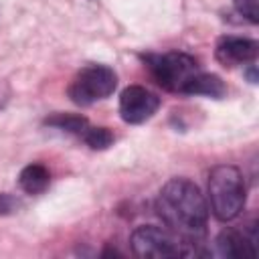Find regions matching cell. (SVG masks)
<instances>
[{
	"label": "cell",
	"mask_w": 259,
	"mask_h": 259,
	"mask_svg": "<svg viewBox=\"0 0 259 259\" xmlns=\"http://www.w3.org/2000/svg\"><path fill=\"white\" fill-rule=\"evenodd\" d=\"M156 212L182 243L196 245L206 235L208 204L200 188L188 178H172L162 186Z\"/></svg>",
	"instance_id": "cell-1"
},
{
	"label": "cell",
	"mask_w": 259,
	"mask_h": 259,
	"mask_svg": "<svg viewBox=\"0 0 259 259\" xmlns=\"http://www.w3.org/2000/svg\"><path fill=\"white\" fill-rule=\"evenodd\" d=\"M208 200L212 214L227 223L241 214L247 200V186L241 170L231 164L214 166L208 174Z\"/></svg>",
	"instance_id": "cell-2"
},
{
	"label": "cell",
	"mask_w": 259,
	"mask_h": 259,
	"mask_svg": "<svg viewBox=\"0 0 259 259\" xmlns=\"http://www.w3.org/2000/svg\"><path fill=\"white\" fill-rule=\"evenodd\" d=\"M142 61L146 63L148 71L158 81V85H162L168 91H178V93H182L186 83L200 71L194 57L186 53H178V51L148 53V55H142Z\"/></svg>",
	"instance_id": "cell-3"
},
{
	"label": "cell",
	"mask_w": 259,
	"mask_h": 259,
	"mask_svg": "<svg viewBox=\"0 0 259 259\" xmlns=\"http://www.w3.org/2000/svg\"><path fill=\"white\" fill-rule=\"evenodd\" d=\"M117 87V75L107 65H87L71 81L67 93L77 105H91L109 97Z\"/></svg>",
	"instance_id": "cell-4"
},
{
	"label": "cell",
	"mask_w": 259,
	"mask_h": 259,
	"mask_svg": "<svg viewBox=\"0 0 259 259\" xmlns=\"http://www.w3.org/2000/svg\"><path fill=\"white\" fill-rule=\"evenodd\" d=\"M130 245L134 255L144 259H168L188 255V243H182L174 233H170L168 229H160L156 225L138 227L130 237Z\"/></svg>",
	"instance_id": "cell-5"
},
{
	"label": "cell",
	"mask_w": 259,
	"mask_h": 259,
	"mask_svg": "<svg viewBox=\"0 0 259 259\" xmlns=\"http://www.w3.org/2000/svg\"><path fill=\"white\" fill-rule=\"evenodd\" d=\"M160 107V97L142 85H130L119 95V115L125 123L138 125L148 121Z\"/></svg>",
	"instance_id": "cell-6"
},
{
	"label": "cell",
	"mask_w": 259,
	"mask_h": 259,
	"mask_svg": "<svg viewBox=\"0 0 259 259\" xmlns=\"http://www.w3.org/2000/svg\"><path fill=\"white\" fill-rule=\"evenodd\" d=\"M259 55V45L253 38H243V36H223L217 42L214 57L219 63L225 67H235V65H247L253 63Z\"/></svg>",
	"instance_id": "cell-7"
},
{
	"label": "cell",
	"mask_w": 259,
	"mask_h": 259,
	"mask_svg": "<svg viewBox=\"0 0 259 259\" xmlns=\"http://www.w3.org/2000/svg\"><path fill=\"white\" fill-rule=\"evenodd\" d=\"M217 249L225 257H253L255 255V227L251 225L249 233L227 229L217 237Z\"/></svg>",
	"instance_id": "cell-8"
},
{
	"label": "cell",
	"mask_w": 259,
	"mask_h": 259,
	"mask_svg": "<svg viewBox=\"0 0 259 259\" xmlns=\"http://www.w3.org/2000/svg\"><path fill=\"white\" fill-rule=\"evenodd\" d=\"M182 93L188 95H204V97H212V99H223L227 95V85L219 75L212 73H196L184 87Z\"/></svg>",
	"instance_id": "cell-9"
},
{
	"label": "cell",
	"mask_w": 259,
	"mask_h": 259,
	"mask_svg": "<svg viewBox=\"0 0 259 259\" xmlns=\"http://www.w3.org/2000/svg\"><path fill=\"white\" fill-rule=\"evenodd\" d=\"M51 172L42 164H28L18 174V184L26 194H40L49 188Z\"/></svg>",
	"instance_id": "cell-10"
},
{
	"label": "cell",
	"mask_w": 259,
	"mask_h": 259,
	"mask_svg": "<svg viewBox=\"0 0 259 259\" xmlns=\"http://www.w3.org/2000/svg\"><path fill=\"white\" fill-rule=\"evenodd\" d=\"M47 125L51 127H57V130H63L67 134H75V136H83V132L89 127V119L79 115V113H55L51 117L45 119Z\"/></svg>",
	"instance_id": "cell-11"
},
{
	"label": "cell",
	"mask_w": 259,
	"mask_h": 259,
	"mask_svg": "<svg viewBox=\"0 0 259 259\" xmlns=\"http://www.w3.org/2000/svg\"><path fill=\"white\" fill-rule=\"evenodd\" d=\"M81 140L91 148V150H107L113 144V134L109 127H101V125H89Z\"/></svg>",
	"instance_id": "cell-12"
},
{
	"label": "cell",
	"mask_w": 259,
	"mask_h": 259,
	"mask_svg": "<svg viewBox=\"0 0 259 259\" xmlns=\"http://www.w3.org/2000/svg\"><path fill=\"white\" fill-rule=\"evenodd\" d=\"M233 8L251 24L259 22V0H233Z\"/></svg>",
	"instance_id": "cell-13"
},
{
	"label": "cell",
	"mask_w": 259,
	"mask_h": 259,
	"mask_svg": "<svg viewBox=\"0 0 259 259\" xmlns=\"http://www.w3.org/2000/svg\"><path fill=\"white\" fill-rule=\"evenodd\" d=\"M18 206H20V200H18L14 194L0 192V217H6V214L16 212Z\"/></svg>",
	"instance_id": "cell-14"
},
{
	"label": "cell",
	"mask_w": 259,
	"mask_h": 259,
	"mask_svg": "<svg viewBox=\"0 0 259 259\" xmlns=\"http://www.w3.org/2000/svg\"><path fill=\"white\" fill-rule=\"evenodd\" d=\"M245 73H247L249 83H253V85H255V83L259 81V79H257V67H255L253 63H249V65H247V71H245Z\"/></svg>",
	"instance_id": "cell-15"
}]
</instances>
